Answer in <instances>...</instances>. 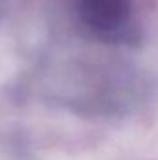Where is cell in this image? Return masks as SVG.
<instances>
[{"label": "cell", "mask_w": 158, "mask_h": 160, "mask_svg": "<svg viewBox=\"0 0 158 160\" xmlns=\"http://www.w3.org/2000/svg\"><path fill=\"white\" fill-rule=\"evenodd\" d=\"M82 24L106 43L138 41V28L132 21L130 0H75Z\"/></svg>", "instance_id": "6da1fadb"}]
</instances>
